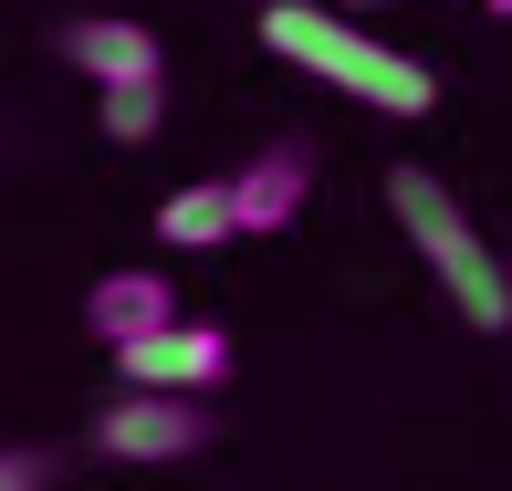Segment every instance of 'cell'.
<instances>
[{
  "mask_svg": "<svg viewBox=\"0 0 512 491\" xmlns=\"http://www.w3.org/2000/svg\"><path fill=\"white\" fill-rule=\"evenodd\" d=\"M262 53L272 63H293L304 84H335L345 105H366V115H429L439 105V84H429V63L398 53V42H377L356 11H335V0H262Z\"/></svg>",
  "mask_w": 512,
  "mask_h": 491,
  "instance_id": "cell-1",
  "label": "cell"
},
{
  "mask_svg": "<svg viewBox=\"0 0 512 491\" xmlns=\"http://www.w3.org/2000/svg\"><path fill=\"white\" fill-rule=\"evenodd\" d=\"M387 209H398L408 251L429 262V283L450 293V314L471 324V335H512V262L492 241H481V220L439 189L429 168H387Z\"/></svg>",
  "mask_w": 512,
  "mask_h": 491,
  "instance_id": "cell-2",
  "label": "cell"
},
{
  "mask_svg": "<svg viewBox=\"0 0 512 491\" xmlns=\"http://www.w3.org/2000/svg\"><path fill=\"white\" fill-rule=\"evenodd\" d=\"M209 450V418H199V397H157V387H115L105 408H95V460H189Z\"/></svg>",
  "mask_w": 512,
  "mask_h": 491,
  "instance_id": "cell-3",
  "label": "cell"
},
{
  "mask_svg": "<svg viewBox=\"0 0 512 491\" xmlns=\"http://www.w3.org/2000/svg\"><path fill=\"white\" fill-rule=\"evenodd\" d=\"M115 377H126V387H157V397H209V387L230 377V335L199 324V314H178V324H157V335H136L126 356H115Z\"/></svg>",
  "mask_w": 512,
  "mask_h": 491,
  "instance_id": "cell-4",
  "label": "cell"
},
{
  "mask_svg": "<svg viewBox=\"0 0 512 491\" xmlns=\"http://www.w3.org/2000/svg\"><path fill=\"white\" fill-rule=\"evenodd\" d=\"M157 324H178V283L168 272H95V293H84V335L105 345V356H126L136 335H157Z\"/></svg>",
  "mask_w": 512,
  "mask_h": 491,
  "instance_id": "cell-5",
  "label": "cell"
},
{
  "mask_svg": "<svg viewBox=\"0 0 512 491\" xmlns=\"http://www.w3.org/2000/svg\"><path fill=\"white\" fill-rule=\"evenodd\" d=\"M304 189H314V147H304V136H272L262 157L230 168V209H241V230H293Z\"/></svg>",
  "mask_w": 512,
  "mask_h": 491,
  "instance_id": "cell-6",
  "label": "cell"
},
{
  "mask_svg": "<svg viewBox=\"0 0 512 491\" xmlns=\"http://www.w3.org/2000/svg\"><path fill=\"white\" fill-rule=\"evenodd\" d=\"M63 63H74L84 84H157V32L147 21H115V11H95V21H63Z\"/></svg>",
  "mask_w": 512,
  "mask_h": 491,
  "instance_id": "cell-7",
  "label": "cell"
},
{
  "mask_svg": "<svg viewBox=\"0 0 512 491\" xmlns=\"http://www.w3.org/2000/svg\"><path fill=\"white\" fill-rule=\"evenodd\" d=\"M157 241H168V251H220V241H241L230 178H189V189H168V199H157Z\"/></svg>",
  "mask_w": 512,
  "mask_h": 491,
  "instance_id": "cell-8",
  "label": "cell"
},
{
  "mask_svg": "<svg viewBox=\"0 0 512 491\" xmlns=\"http://www.w3.org/2000/svg\"><path fill=\"white\" fill-rule=\"evenodd\" d=\"M105 136H115V147H147V136H157V115H168V84H105Z\"/></svg>",
  "mask_w": 512,
  "mask_h": 491,
  "instance_id": "cell-9",
  "label": "cell"
},
{
  "mask_svg": "<svg viewBox=\"0 0 512 491\" xmlns=\"http://www.w3.org/2000/svg\"><path fill=\"white\" fill-rule=\"evenodd\" d=\"M42 481H53L42 450H0V491H42Z\"/></svg>",
  "mask_w": 512,
  "mask_h": 491,
  "instance_id": "cell-10",
  "label": "cell"
},
{
  "mask_svg": "<svg viewBox=\"0 0 512 491\" xmlns=\"http://www.w3.org/2000/svg\"><path fill=\"white\" fill-rule=\"evenodd\" d=\"M335 11H387V0H335Z\"/></svg>",
  "mask_w": 512,
  "mask_h": 491,
  "instance_id": "cell-11",
  "label": "cell"
},
{
  "mask_svg": "<svg viewBox=\"0 0 512 491\" xmlns=\"http://www.w3.org/2000/svg\"><path fill=\"white\" fill-rule=\"evenodd\" d=\"M481 11H492V21H512V0H481Z\"/></svg>",
  "mask_w": 512,
  "mask_h": 491,
  "instance_id": "cell-12",
  "label": "cell"
}]
</instances>
